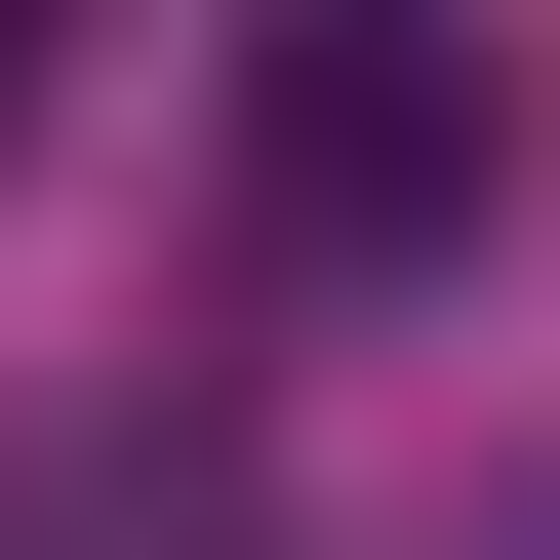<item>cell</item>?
Masks as SVG:
<instances>
[{
	"label": "cell",
	"mask_w": 560,
	"mask_h": 560,
	"mask_svg": "<svg viewBox=\"0 0 560 560\" xmlns=\"http://www.w3.org/2000/svg\"><path fill=\"white\" fill-rule=\"evenodd\" d=\"M241 200L320 280H361V241H480V40H441V0H280V40H241Z\"/></svg>",
	"instance_id": "1"
},
{
	"label": "cell",
	"mask_w": 560,
	"mask_h": 560,
	"mask_svg": "<svg viewBox=\"0 0 560 560\" xmlns=\"http://www.w3.org/2000/svg\"><path fill=\"white\" fill-rule=\"evenodd\" d=\"M40 40H81V0H0V120H40Z\"/></svg>",
	"instance_id": "2"
}]
</instances>
